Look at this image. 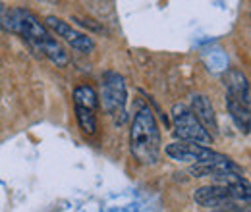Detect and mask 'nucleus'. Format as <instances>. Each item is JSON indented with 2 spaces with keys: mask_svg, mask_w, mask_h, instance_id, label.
I'll return each mask as SVG.
<instances>
[{
  "mask_svg": "<svg viewBox=\"0 0 251 212\" xmlns=\"http://www.w3.org/2000/svg\"><path fill=\"white\" fill-rule=\"evenodd\" d=\"M129 151L145 166L157 164L160 156V129L149 106H141L131 121Z\"/></svg>",
  "mask_w": 251,
  "mask_h": 212,
  "instance_id": "obj_1",
  "label": "nucleus"
},
{
  "mask_svg": "<svg viewBox=\"0 0 251 212\" xmlns=\"http://www.w3.org/2000/svg\"><path fill=\"white\" fill-rule=\"evenodd\" d=\"M126 79L116 71H106L102 77V106L116 120V123L126 120Z\"/></svg>",
  "mask_w": 251,
  "mask_h": 212,
  "instance_id": "obj_2",
  "label": "nucleus"
},
{
  "mask_svg": "<svg viewBox=\"0 0 251 212\" xmlns=\"http://www.w3.org/2000/svg\"><path fill=\"white\" fill-rule=\"evenodd\" d=\"M172 125H174V131L176 135L182 139V141H188V143H197V145H209L213 143V137L203 129V125L195 120V116L191 114L189 106L182 104V102H176L172 106Z\"/></svg>",
  "mask_w": 251,
  "mask_h": 212,
  "instance_id": "obj_3",
  "label": "nucleus"
},
{
  "mask_svg": "<svg viewBox=\"0 0 251 212\" xmlns=\"http://www.w3.org/2000/svg\"><path fill=\"white\" fill-rule=\"evenodd\" d=\"M166 156H170L176 162H186V164H203V162H222L228 156L215 152L211 147H203L197 143L188 141H176L164 147Z\"/></svg>",
  "mask_w": 251,
  "mask_h": 212,
  "instance_id": "obj_4",
  "label": "nucleus"
},
{
  "mask_svg": "<svg viewBox=\"0 0 251 212\" xmlns=\"http://www.w3.org/2000/svg\"><path fill=\"white\" fill-rule=\"evenodd\" d=\"M45 25H49V27L54 31L58 37H62L68 45H72V48H75V50H79V52H85V54H87V52H93L95 50V41L89 37V35H85V33H81V31H77V29H74L70 24L62 22L60 18L49 16V18L45 20Z\"/></svg>",
  "mask_w": 251,
  "mask_h": 212,
  "instance_id": "obj_5",
  "label": "nucleus"
},
{
  "mask_svg": "<svg viewBox=\"0 0 251 212\" xmlns=\"http://www.w3.org/2000/svg\"><path fill=\"white\" fill-rule=\"evenodd\" d=\"M191 114L195 116V120L203 125V129L213 137L217 131H219V121H217V114H215V108L209 100L207 94L203 93H195L191 96Z\"/></svg>",
  "mask_w": 251,
  "mask_h": 212,
  "instance_id": "obj_6",
  "label": "nucleus"
},
{
  "mask_svg": "<svg viewBox=\"0 0 251 212\" xmlns=\"http://www.w3.org/2000/svg\"><path fill=\"white\" fill-rule=\"evenodd\" d=\"M193 199H195V203H197V205L207 207V209H219L220 205H224V203L232 201L228 187H226V185H222V183L203 185V187L195 189Z\"/></svg>",
  "mask_w": 251,
  "mask_h": 212,
  "instance_id": "obj_7",
  "label": "nucleus"
},
{
  "mask_svg": "<svg viewBox=\"0 0 251 212\" xmlns=\"http://www.w3.org/2000/svg\"><path fill=\"white\" fill-rule=\"evenodd\" d=\"M224 85H226V91H228L230 98L250 106V83H248V77L244 75V71L230 70L224 75Z\"/></svg>",
  "mask_w": 251,
  "mask_h": 212,
  "instance_id": "obj_8",
  "label": "nucleus"
},
{
  "mask_svg": "<svg viewBox=\"0 0 251 212\" xmlns=\"http://www.w3.org/2000/svg\"><path fill=\"white\" fill-rule=\"evenodd\" d=\"M226 106H228V112H230L232 120L236 121V125L244 133H250V106H246V104H242V102H238V100H234L230 96H226Z\"/></svg>",
  "mask_w": 251,
  "mask_h": 212,
  "instance_id": "obj_9",
  "label": "nucleus"
},
{
  "mask_svg": "<svg viewBox=\"0 0 251 212\" xmlns=\"http://www.w3.org/2000/svg\"><path fill=\"white\" fill-rule=\"evenodd\" d=\"M74 102L75 106H81V108H87V110H95L99 108L100 100H99V94L95 91L91 85H79L74 89Z\"/></svg>",
  "mask_w": 251,
  "mask_h": 212,
  "instance_id": "obj_10",
  "label": "nucleus"
},
{
  "mask_svg": "<svg viewBox=\"0 0 251 212\" xmlns=\"http://www.w3.org/2000/svg\"><path fill=\"white\" fill-rule=\"evenodd\" d=\"M41 52H43L49 60L52 62V64H56V66H60V68L68 66V62H70L68 52L64 50L62 47H60L54 39H52V41H49L47 45H43V47H41Z\"/></svg>",
  "mask_w": 251,
  "mask_h": 212,
  "instance_id": "obj_11",
  "label": "nucleus"
},
{
  "mask_svg": "<svg viewBox=\"0 0 251 212\" xmlns=\"http://www.w3.org/2000/svg\"><path fill=\"white\" fill-rule=\"evenodd\" d=\"M228 187V191H230V197L232 199H236V201H244V203H250V182L246 180V178H236L232 183H228L226 185Z\"/></svg>",
  "mask_w": 251,
  "mask_h": 212,
  "instance_id": "obj_12",
  "label": "nucleus"
},
{
  "mask_svg": "<svg viewBox=\"0 0 251 212\" xmlns=\"http://www.w3.org/2000/svg\"><path fill=\"white\" fill-rule=\"evenodd\" d=\"M75 118H77L79 127L83 129V133L93 135L95 131H97V118H95L93 110H87V108L75 106Z\"/></svg>",
  "mask_w": 251,
  "mask_h": 212,
  "instance_id": "obj_13",
  "label": "nucleus"
},
{
  "mask_svg": "<svg viewBox=\"0 0 251 212\" xmlns=\"http://www.w3.org/2000/svg\"><path fill=\"white\" fill-rule=\"evenodd\" d=\"M74 22H77L79 25H83V27H91L93 31H102L99 25H95V24H91V20H81V18H74Z\"/></svg>",
  "mask_w": 251,
  "mask_h": 212,
  "instance_id": "obj_14",
  "label": "nucleus"
}]
</instances>
